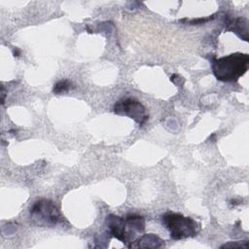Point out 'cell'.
<instances>
[{
	"label": "cell",
	"instance_id": "6da1fadb",
	"mask_svg": "<svg viewBox=\"0 0 249 249\" xmlns=\"http://www.w3.org/2000/svg\"><path fill=\"white\" fill-rule=\"evenodd\" d=\"M249 65V55L242 53H234L212 62V72L217 80L221 82H235L247 70Z\"/></svg>",
	"mask_w": 249,
	"mask_h": 249
},
{
	"label": "cell",
	"instance_id": "30bf717a",
	"mask_svg": "<svg viewBox=\"0 0 249 249\" xmlns=\"http://www.w3.org/2000/svg\"><path fill=\"white\" fill-rule=\"evenodd\" d=\"M14 55H17V56H18V55H19V51H18V49L14 50Z\"/></svg>",
	"mask_w": 249,
	"mask_h": 249
},
{
	"label": "cell",
	"instance_id": "5b68a950",
	"mask_svg": "<svg viewBox=\"0 0 249 249\" xmlns=\"http://www.w3.org/2000/svg\"><path fill=\"white\" fill-rule=\"evenodd\" d=\"M114 112L117 115L133 119L139 125L144 124L149 119L143 104L133 97H124L117 101L114 105Z\"/></svg>",
	"mask_w": 249,
	"mask_h": 249
},
{
	"label": "cell",
	"instance_id": "9c48e42d",
	"mask_svg": "<svg viewBox=\"0 0 249 249\" xmlns=\"http://www.w3.org/2000/svg\"><path fill=\"white\" fill-rule=\"evenodd\" d=\"M247 248L248 245L246 244H242V243H235V242H229V243H225L224 245L221 246V248Z\"/></svg>",
	"mask_w": 249,
	"mask_h": 249
},
{
	"label": "cell",
	"instance_id": "7a4b0ae2",
	"mask_svg": "<svg viewBox=\"0 0 249 249\" xmlns=\"http://www.w3.org/2000/svg\"><path fill=\"white\" fill-rule=\"evenodd\" d=\"M161 222L174 240L196 236L200 231V225L196 221L180 213L166 212L162 215Z\"/></svg>",
	"mask_w": 249,
	"mask_h": 249
},
{
	"label": "cell",
	"instance_id": "8992f818",
	"mask_svg": "<svg viewBox=\"0 0 249 249\" xmlns=\"http://www.w3.org/2000/svg\"><path fill=\"white\" fill-rule=\"evenodd\" d=\"M164 246V241L156 234L147 233L127 245L128 248H160Z\"/></svg>",
	"mask_w": 249,
	"mask_h": 249
},
{
	"label": "cell",
	"instance_id": "3957f363",
	"mask_svg": "<svg viewBox=\"0 0 249 249\" xmlns=\"http://www.w3.org/2000/svg\"><path fill=\"white\" fill-rule=\"evenodd\" d=\"M31 221L40 227H53L62 221V215L55 203L47 198L36 200L30 207Z\"/></svg>",
	"mask_w": 249,
	"mask_h": 249
},
{
	"label": "cell",
	"instance_id": "52a82bcc",
	"mask_svg": "<svg viewBox=\"0 0 249 249\" xmlns=\"http://www.w3.org/2000/svg\"><path fill=\"white\" fill-rule=\"evenodd\" d=\"M231 24V29L236 33L241 39L247 41L248 40V21L244 18H235Z\"/></svg>",
	"mask_w": 249,
	"mask_h": 249
},
{
	"label": "cell",
	"instance_id": "ba28073f",
	"mask_svg": "<svg viewBox=\"0 0 249 249\" xmlns=\"http://www.w3.org/2000/svg\"><path fill=\"white\" fill-rule=\"evenodd\" d=\"M72 87V83L68 80H60L53 85V92L55 94H61L67 92Z\"/></svg>",
	"mask_w": 249,
	"mask_h": 249
},
{
	"label": "cell",
	"instance_id": "277c9868",
	"mask_svg": "<svg viewBox=\"0 0 249 249\" xmlns=\"http://www.w3.org/2000/svg\"><path fill=\"white\" fill-rule=\"evenodd\" d=\"M105 226L108 232L112 236L119 239L123 243H125L126 245L134 240L137 233V231L128 224L125 217H121L114 214H110L106 217Z\"/></svg>",
	"mask_w": 249,
	"mask_h": 249
}]
</instances>
